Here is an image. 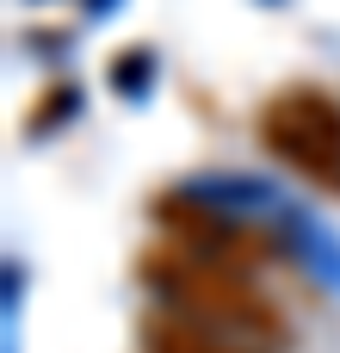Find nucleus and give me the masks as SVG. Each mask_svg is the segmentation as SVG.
Wrapping results in <instances>:
<instances>
[{"instance_id": "f257e3e1", "label": "nucleus", "mask_w": 340, "mask_h": 353, "mask_svg": "<svg viewBox=\"0 0 340 353\" xmlns=\"http://www.w3.org/2000/svg\"><path fill=\"white\" fill-rule=\"evenodd\" d=\"M142 285H149L155 310H173L198 329H217L229 341H248V347H266V353L291 347V316L260 285V273L242 261H223V254H204V248L161 236L142 254Z\"/></svg>"}, {"instance_id": "f03ea898", "label": "nucleus", "mask_w": 340, "mask_h": 353, "mask_svg": "<svg viewBox=\"0 0 340 353\" xmlns=\"http://www.w3.org/2000/svg\"><path fill=\"white\" fill-rule=\"evenodd\" d=\"M254 143L322 199H340V99L328 87L291 81L266 93L254 112Z\"/></svg>"}, {"instance_id": "7ed1b4c3", "label": "nucleus", "mask_w": 340, "mask_h": 353, "mask_svg": "<svg viewBox=\"0 0 340 353\" xmlns=\"http://www.w3.org/2000/svg\"><path fill=\"white\" fill-rule=\"evenodd\" d=\"M142 353H266V347H248V341H229L217 329H198L173 310H149L142 316Z\"/></svg>"}]
</instances>
